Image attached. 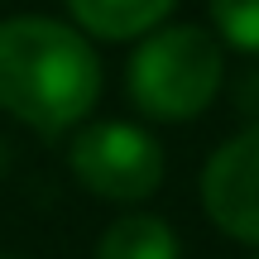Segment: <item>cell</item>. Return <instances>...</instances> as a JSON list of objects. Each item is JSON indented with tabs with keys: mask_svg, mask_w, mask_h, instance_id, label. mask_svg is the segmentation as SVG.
<instances>
[{
	"mask_svg": "<svg viewBox=\"0 0 259 259\" xmlns=\"http://www.w3.org/2000/svg\"><path fill=\"white\" fill-rule=\"evenodd\" d=\"M101 101V53L77 24L48 15L0 19V111L10 120L63 135L92 120Z\"/></svg>",
	"mask_w": 259,
	"mask_h": 259,
	"instance_id": "1",
	"label": "cell"
},
{
	"mask_svg": "<svg viewBox=\"0 0 259 259\" xmlns=\"http://www.w3.org/2000/svg\"><path fill=\"white\" fill-rule=\"evenodd\" d=\"M226 87V44L206 24H158L125 63V96L144 120L183 125L211 111Z\"/></svg>",
	"mask_w": 259,
	"mask_h": 259,
	"instance_id": "2",
	"label": "cell"
},
{
	"mask_svg": "<svg viewBox=\"0 0 259 259\" xmlns=\"http://www.w3.org/2000/svg\"><path fill=\"white\" fill-rule=\"evenodd\" d=\"M67 173L101 202L139 206L163 187L168 154L135 120H87L67 139Z\"/></svg>",
	"mask_w": 259,
	"mask_h": 259,
	"instance_id": "3",
	"label": "cell"
},
{
	"mask_svg": "<svg viewBox=\"0 0 259 259\" xmlns=\"http://www.w3.org/2000/svg\"><path fill=\"white\" fill-rule=\"evenodd\" d=\"M197 197L221 235L259 250V120L235 130L226 144L206 154Z\"/></svg>",
	"mask_w": 259,
	"mask_h": 259,
	"instance_id": "4",
	"label": "cell"
},
{
	"mask_svg": "<svg viewBox=\"0 0 259 259\" xmlns=\"http://www.w3.org/2000/svg\"><path fill=\"white\" fill-rule=\"evenodd\" d=\"M173 10H178V0H67L72 24L92 44L96 38L101 44H139L158 24H168Z\"/></svg>",
	"mask_w": 259,
	"mask_h": 259,
	"instance_id": "5",
	"label": "cell"
},
{
	"mask_svg": "<svg viewBox=\"0 0 259 259\" xmlns=\"http://www.w3.org/2000/svg\"><path fill=\"white\" fill-rule=\"evenodd\" d=\"M92 259H183V240L158 211H125L96 235Z\"/></svg>",
	"mask_w": 259,
	"mask_h": 259,
	"instance_id": "6",
	"label": "cell"
},
{
	"mask_svg": "<svg viewBox=\"0 0 259 259\" xmlns=\"http://www.w3.org/2000/svg\"><path fill=\"white\" fill-rule=\"evenodd\" d=\"M211 24L226 48L259 58V0H211Z\"/></svg>",
	"mask_w": 259,
	"mask_h": 259,
	"instance_id": "7",
	"label": "cell"
},
{
	"mask_svg": "<svg viewBox=\"0 0 259 259\" xmlns=\"http://www.w3.org/2000/svg\"><path fill=\"white\" fill-rule=\"evenodd\" d=\"M235 106L240 111H254V120H259V58H254V67L240 77V96H235Z\"/></svg>",
	"mask_w": 259,
	"mask_h": 259,
	"instance_id": "8",
	"label": "cell"
},
{
	"mask_svg": "<svg viewBox=\"0 0 259 259\" xmlns=\"http://www.w3.org/2000/svg\"><path fill=\"white\" fill-rule=\"evenodd\" d=\"M254 259H259V254H254Z\"/></svg>",
	"mask_w": 259,
	"mask_h": 259,
	"instance_id": "9",
	"label": "cell"
}]
</instances>
